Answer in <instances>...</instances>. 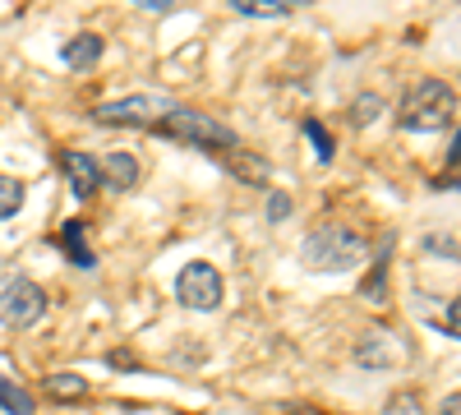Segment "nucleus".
Segmentation results:
<instances>
[{"label": "nucleus", "mask_w": 461, "mask_h": 415, "mask_svg": "<svg viewBox=\"0 0 461 415\" xmlns=\"http://www.w3.org/2000/svg\"><path fill=\"white\" fill-rule=\"evenodd\" d=\"M365 254H369V240L360 231H351V226H337V221L314 226L300 245V263L310 273H351L365 263Z\"/></svg>", "instance_id": "nucleus-1"}, {"label": "nucleus", "mask_w": 461, "mask_h": 415, "mask_svg": "<svg viewBox=\"0 0 461 415\" xmlns=\"http://www.w3.org/2000/svg\"><path fill=\"white\" fill-rule=\"evenodd\" d=\"M452 121H456V93L443 79H420L402 97L397 125L411 134H438V130H452Z\"/></svg>", "instance_id": "nucleus-2"}, {"label": "nucleus", "mask_w": 461, "mask_h": 415, "mask_svg": "<svg viewBox=\"0 0 461 415\" xmlns=\"http://www.w3.org/2000/svg\"><path fill=\"white\" fill-rule=\"evenodd\" d=\"M158 134L180 139V143H194V148H203V153H212V158H221V148H226V153H236V148H240V139H236L230 125L203 116V111H189V106H171L162 116V125H158Z\"/></svg>", "instance_id": "nucleus-3"}, {"label": "nucleus", "mask_w": 461, "mask_h": 415, "mask_svg": "<svg viewBox=\"0 0 461 415\" xmlns=\"http://www.w3.org/2000/svg\"><path fill=\"white\" fill-rule=\"evenodd\" d=\"M171 106L176 102L162 97V93H130V97H115V102L93 106V121L97 125H125V130H158Z\"/></svg>", "instance_id": "nucleus-4"}, {"label": "nucleus", "mask_w": 461, "mask_h": 415, "mask_svg": "<svg viewBox=\"0 0 461 415\" xmlns=\"http://www.w3.org/2000/svg\"><path fill=\"white\" fill-rule=\"evenodd\" d=\"M176 300L185 310H194V314H212V310H221V300H226V282H221V273L212 268L208 258H194V263H185V268L176 273Z\"/></svg>", "instance_id": "nucleus-5"}, {"label": "nucleus", "mask_w": 461, "mask_h": 415, "mask_svg": "<svg viewBox=\"0 0 461 415\" xmlns=\"http://www.w3.org/2000/svg\"><path fill=\"white\" fill-rule=\"evenodd\" d=\"M47 314V291L32 277H5L0 282V319L10 328H32Z\"/></svg>", "instance_id": "nucleus-6"}, {"label": "nucleus", "mask_w": 461, "mask_h": 415, "mask_svg": "<svg viewBox=\"0 0 461 415\" xmlns=\"http://www.w3.org/2000/svg\"><path fill=\"white\" fill-rule=\"evenodd\" d=\"M406 360V347L397 342V337L388 328H369L356 337V365L360 369H393Z\"/></svg>", "instance_id": "nucleus-7"}, {"label": "nucleus", "mask_w": 461, "mask_h": 415, "mask_svg": "<svg viewBox=\"0 0 461 415\" xmlns=\"http://www.w3.org/2000/svg\"><path fill=\"white\" fill-rule=\"evenodd\" d=\"M65 176H69V190H74V199H93L97 190H102V167H97V158L93 153H65Z\"/></svg>", "instance_id": "nucleus-8"}, {"label": "nucleus", "mask_w": 461, "mask_h": 415, "mask_svg": "<svg viewBox=\"0 0 461 415\" xmlns=\"http://www.w3.org/2000/svg\"><path fill=\"white\" fill-rule=\"evenodd\" d=\"M102 51H106V42L97 32H74L69 42L60 47V60L69 65V69H93L97 60H102Z\"/></svg>", "instance_id": "nucleus-9"}, {"label": "nucleus", "mask_w": 461, "mask_h": 415, "mask_svg": "<svg viewBox=\"0 0 461 415\" xmlns=\"http://www.w3.org/2000/svg\"><path fill=\"white\" fill-rule=\"evenodd\" d=\"M60 249L69 254L74 268H84V273H93V268H97V254H93V245H88L84 221H65V226H60Z\"/></svg>", "instance_id": "nucleus-10"}, {"label": "nucleus", "mask_w": 461, "mask_h": 415, "mask_svg": "<svg viewBox=\"0 0 461 415\" xmlns=\"http://www.w3.org/2000/svg\"><path fill=\"white\" fill-rule=\"evenodd\" d=\"M102 167V180H111V190H134L139 185V162H134V153H111L106 162H97Z\"/></svg>", "instance_id": "nucleus-11"}, {"label": "nucleus", "mask_w": 461, "mask_h": 415, "mask_svg": "<svg viewBox=\"0 0 461 415\" xmlns=\"http://www.w3.org/2000/svg\"><path fill=\"white\" fill-rule=\"evenodd\" d=\"M236 14H245V19H286V14H295V0H226Z\"/></svg>", "instance_id": "nucleus-12"}, {"label": "nucleus", "mask_w": 461, "mask_h": 415, "mask_svg": "<svg viewBox=\"0 0 461 415\" xmlns=\"http://www.w3.org/2000/svg\"><path fill=\"white\" fill-rule=\"evenodd\" d=\"M221 162H226L230 171H236L240 180H249V185H258V180H267V171H273V167H267L263 158H254V153H245V148H236V153H221Z\"/></svg>", "instance_id": "nucleus-13"}, {"label": "nucleus", "mask_w": 461, "mask_h": 415, "mask_svg": "<svg viewBox=\"0 0 461 415\" xmlns=\"http://www.w3.org/2000/svg\"><path fill=\"white\" fill-rule=\"evenodd\" d=\"M56 401H79V397H88V383L79 379V374H47V383H42Z\"/></svg>", "instance_id": "nucleus-14"}, {"label": "nucleus", "mask_w": 461, "mask_h": 415, "mask_svg": "<svg viewBox=\"0 0 461 415\" xmlns=\"http://www.w3.org/2000/svg\"><path fill=\"white\" fill-rule=\"evenodd\" d=\"M0 410H10V415H32V392L10 383L5 374H0Z\"/></svg>", "instance_id": "nucleus-15"}, {"label": "nucleus", "mask_w": 461, "mask_h": 415, "mask_svg": "<svg viewBox=\"0 0 461 415\" xmlns=\"http://www.w3.org/2000/svg\"><path fill=\"white\" fill-rule=\"evenodd\" d=\"M365 300H374V305H383L388 300V245H383V254H378V263H374V277H365Z\"/></svg>", "instance_id": "nucleus-16"}, {"label": "nucleus", "mask_w": 461, "mask_h": 415, "mask_svg": "<svg viewBox=\"0 0 461 415\" xmlns=\"http://www.w3.org/2000/svg\"><path fill=\"white\" fill-rule=\"evenodd\" d=\"M23 212V185L14 176H0V221H10Z\"/></svg>", "instance_id": "nucleus-17"}, {"label": "nucleus", "mask_w": 461, "mask_h": 415, "mask_svg": "<svg viewBox=\"0 0 461 415\" xmlns=\"http://www.w3.org/2000/svg\"><path fill=\"white\" fill-rule=\"evenodd\" d=\"M300 130H304V139L314 143V153H319V162H332V153H337V143H332V134H328V130H323L319 121H304Z\"/></svg>", "instance_id": "nucleus-18"}, {"label": "nucleus", "mask_w": 461, "mask_h": 415, "mask_svg": "<svg viewBox=\"0 0 461 415\" xmlns=\"http://www.w3.org/2000/svg\"><path fill=\"white\" fill-rule=\"evenodd\" d=\"M378 116H383V97H378V93H365V97L351 102V121H356V125H374Z\"/></svg>", "instance_id": "nucleus-19"}, {"label": "nucleus", "mask_w": 461, "mask_h": 415, "mask_svg": "<svg viewBox=\"0 0 461 415\" xmlns=\"http://www.w3.org/2000/svg\"><path fill=\"white\" fill-rule=\"evenodd\" d=\"M291 217V199L282 194V190H273V194H267V221H273V226H282Z\"/></svg>", "instance_id": "nucleus-20"}, {"label": "nucleus", "mask_w": 461, "mask_h": 415, "mask_svg": "<svg viewBox=\"0 0 461 415\" xmlns=\"http://www.w3.org/2000/svg\"><path fill=\"white\" fill-rule=\"evenodd\" d=\"M388 415H420V397L415 392H393L388 397Z\"/></svg>", "instance_id": "nucleus-21"}, {"label": "nucleus", "mask_w": 461, "mask_h": 415, "mask_svg": "<svg viewBox=\"0 0 461 415\" xmlns=\"http://www.w3.org/2000/svg\"><path fill=\"white\" fill-rule=\"evenodd\" d=\"M456 314H461V305H456V300H447V310H443V319H438L447 337H456Z\"/></svg>", "instance_id": "nucleus-22"}, {"label": "nucleus", "mask_w": 461, "mask_h": 415, "mask_svg": "<svg viewBox=\"0 0 461 415\" xmlns=\"http://www.w3.org/2000/svg\"><path fill=\"white\" fill-rule=\"evenodd\" d=\"M176 5V0H139V10H158V14H167Z\"/></svg>", "instance_id": "nucleus-23"}, {"label": "nucleus", "mask_w": 461, "mask_h": 415, "mask_svg": "<svg viewBox=\"0 0 461 415\" xmlns=\"http://www.w3.org/2000/svg\"><path fill=\"white\" fill-rule=\"evenodd\" d=\"M443 415H461V392H447L443 397Z\"/></svg>", "instance_id": "nucleus-24"}]
</instances>
